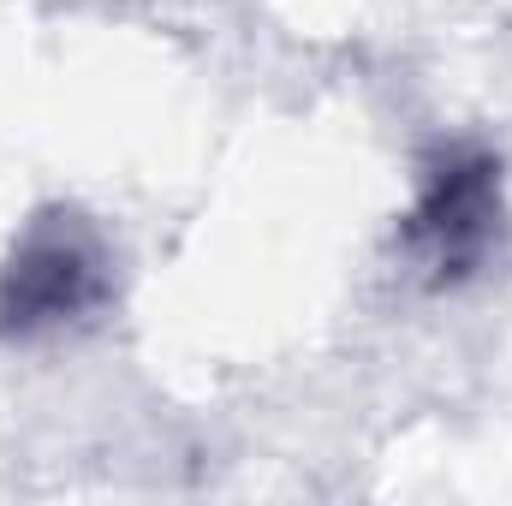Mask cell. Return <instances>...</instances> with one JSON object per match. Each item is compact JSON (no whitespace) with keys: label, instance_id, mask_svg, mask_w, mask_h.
<instances>
[{"label":"cell","instance_id":"obj_1","mask_svg":"<svg viewBox=\"0 0 512 506\" xmlns=\"http://www.w3.org/2000/svg\"><path fill=\"white\" fill-rule=\"evenodd\" d=\"M512 245V191L507 161L483 137H435L417 167L405 209L393 221V256L399 274L429 292L453 298L489 280Z\"/></svg>","mask_w":512,"mask_h":506},{"label":"cell","instance_id":"obj_2","mask_svg":"<svg viewBox=\"0 0 512 506\" xmlns=\"http://www.w3.org/2000/svg\"><path fill=\"white\" fill-rule=\"evenodd\" d=\"M126 256L84 203H36L0 251V346L36 352L102 328L120 304Z\"/></svg>","mask_w":512,"mask_h":506}]
</instances>
